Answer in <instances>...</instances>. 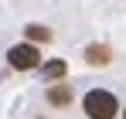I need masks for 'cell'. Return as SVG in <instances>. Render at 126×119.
<instances>
[{"label":"cell","mask_w":126,"mask_h":119,"mask_svg":"<svg viewBox=\"0 0 126 119\" xmlns=\"http://www.w3.org/2000/svg\"><path fill=\"white\" fill-rule=\"evenodd\" d=\"M82 109H85L89 119H112L119 112V102H116L112 92H106V89H92V92L82 99Z\"/></svg>","instance_id":"1"},{"label":"cell","mask_w":126,"mask_h":119,"mask_svg":"<svg viewBox=\"0 0 126 119\" xmlns=\"http://www.w3.org/2000/svg\"><path fill=\"white\" fill-rule=\"evenodd\" d=\"M7 61H10V68H17V72H31V68H38V48L34 44H14L10 51H7Z\"/></svg>","instance_id":"2"},{"label":"cell","mask_w":126,"mask_h":119,"mask_svg":"<svg viewBox=\"0 0 126 119\" xmlns=\"http://www.w3.org/2000/svg\"><path fill=\"white\" fill-rule=\"evenodd\" d=\"M85 61H89V65H109V61H112L109 44H89V48H85Z\"/></svg>","instance_id":"3"},{"label":"cell","mask_w":126,"mask_h":119,"mask_svg":"<svg viewBox=\"0 0 126 119\" xmlns=\"http://www.w3.org/2000/svg\"><path fill=\"white\" fill-rule=\"evenodd\" d=\"M48 102H51V105H68V102H72V89H68V85H51V89H48Z\"/></svg>","instance_id":"4"},{"label":"cell","mask_w":126,"mask_h":119,"mask_svg":"<svg viewBox=\"0 0 126 119\" xmlns=\"http://www.w3.org/2000/svg\"><path fill=\"white\" fill-rule=\"evenodd\" d=\"M65 75V61H48L44 65V78H62Z\"/></svg>","instance_id":"5"},{"label":"cell","mask_w":126,"mask_h":119,"mask_svg":"<svg viewBox=\"0 0 126 119\" xmlns=\"http://www.w3.org/2000/svg\"><path fill=\"white\" fill-rule=\"evenodd\" d=\"M27 38H31V41H48V38H51V31L41 27V24H31V27H27Z\"/></svg>","instance_id":"6"},{"label":"cell","mask_w":126,"mask_h":119,"mask_svg":"<svg viewBox=\"0 0 126 119\" xmlns=\"http://www.w3.org/2000/svg\"><path fill=\"white\" fill-rule=\"evenodd\" d=\"M123 119H126V109H123Z\"/></svg>","instance_id":"7"}]
</instances>
